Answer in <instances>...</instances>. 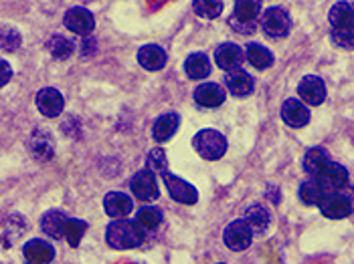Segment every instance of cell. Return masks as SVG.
Instances as JSON below:
<instances>
[{
    "instance_id": "1",
    "label": "cell",
    "mask_w": 354,
    "mask_h": 264,
    "mask_svg": "<svg viewBox=\"0 0 354 264\" xmlns=\"http://www.w3.org/2000/svg\"><path fill=\"white\" fill-rule=\"evenodd\" d=\"M146 240V230L138 224L136 220H128V218H118L113 222H109L106 228V242L109 248L115 250H130L142 246Z\"/></svg>"
},
{
    "instance_id": "2",
    "label": "cell",
    "mask_w": 354,
    "mask_h": 264,
    "mask_svg": "<svg viewBox=\"0 0 354 264\" xmlns=\"http://www.w3.org/2000/svg\"><path fill=\"white\" fill-rule=\"evenodd\" d=\"M261 12V2L257 0H239L235 2V10L229 17V27L237 34H253L257 30Z\"/></svg>"
},
{
    "instance_id": "3",
    "label": "cell",
    "mask_w": 354,
    "mask_h": 264,
    "mask_svg": "<svg viewBox=\"0 0 354 264\" xmlns=\"http://www.w3.org/2000/svg\"><path fill=\"white\" fill-rule=\"evenodd\" d=\"M192 145L201 158L209 159V161L221 159L227 154V139L217 130H201L194 135Z\"/></svg>"
},
{
    "instance_id": "4",
    "label": "cell",
    "mask_w": 354,
    "mask_h": 264,
    "mask_svg": "<svg viewBox=\"0 0 354 264\" xmlns=\"http://www.w3.org/2000/svg\"><path fill=\"white\" fill-rule=\"evenodd\" d=\"M261 28L268 37L273 39H283L290 34V28H292V19L288 14L286 8L281 6H272L263 12L261 17Z\"/></svg>"
},
{
    "instance_id": "5",
    "label": "cell",
    "mask_w": 354,
    "mask_h": 264,
    "mask_svg": "<svg viewBox=\"0 0 354 264\" xmlns=\"http://www.w3.org/2000/svg\"><path fill=\"white\" fill-rule=\"evenodd\" d=\"M162 180L164 184H166L168 194H170V198H172L174 202L187 204V206H192V204L198 202V192H196V187L189 184L187 180L178 178V176H174V174H170V172L162 174Z\"/></svg>"
},
{
    "instance_id": "6",
    "label": "cell",
    "mask_w": 354,
    "mask_h": 264,
    "mask_svg": "<svg viewBox=\"0 0 354 264\" xmlns=\"http://www.w3.org/2000/svg\"><path fill=\"white\" fill-rule=\"evenodd\" d=\"M318 206H320L322 214L332 218V220H342V218H348L353 214V200H351V196H346L342 192L324 194Z\"/></svg>"
},
{
    "instance_id": "7",
    "label": "cell",
    "mask_w": 354,
    "mask_h": 264,
    "mask_svg": "<svg viewBox=\"0 0 354 264\" xmlns=\"http://www.w3.org/2000/svg\"><path fill=\"white\" fill-rule=\"evenodd\" d=\"M130 187H132V194L136 196L138 200H144V202L156 200L160 196L156 176L148 167L146 170H140L138 174H134V178L130 180Z\"/></svg>"
},
{
    "instance_id": "8",
    "label": "cell",
    "mask_w": 354,
    "mask_h": 264,
    "mask_svg": "<svg viewBox=\"0 0 354 264\" xmlns=\"http://www.w3.org/2000/svg\"><path fill=\"white\" fill-rule=\"evenodd\" d=\"M63 23L71 32H75L80 37H89L91 30L95 28V17L91 14V10H87L83 6H73L65 12Z\"/></svg>"
},
{
    "instance_id": "9",
    "label": "cell",
    "mask_w": 354,
    "mask_h": 264,
    "mask_svg": "<svg viewBox=\"0 0 354 264\" xmlns=\"http://www.w3.org/2000/svg\"><path fill=\"white\" fill-rule=\"evenodd\" d=\"M223 240L225 244L235 250V252H241V250H247L253 242V232L251 228L245 224V220H233L225 232H223Z\"/></svg>"
},
{
    "instance_id": "10",
    "label": "cell",
    "mask_w": 354,
    "mask_h": 264,
    "mask_svg": "<svg viewBox=\"0 0 354 264\" xmlns=\"http://www.w3.org/2000/svg\"><path fill=\"white\" fill-rule=\"evenodd\" d=\"M314 180L320 184L324 194H330V192H342V190L346 187V184H348V172H346L344 165L330 161L326 165V170H324L318 178H314Z\"/></svg>"
},
{
    "instance_id": "11",
    "label": "cell",
    "mask_w": 354,
    "mask_h": 264,
    "mask_svg": "<svg viewBox=\"0 0 354 264\" xmlns=\"http://www.w3.org/2000/svg\"><path fill=\"white\" fill-rule=\"evenodd\" d=\"M298 93L304 105H322L326 99V83L318 75H306L298 85Z\"/></svg>"
},
{
    "instance_id": "12",
    "label": "cell",
    "mask_w": 354,
    "mask_h": 264,
    "mask_svg": "<svg viewBox=\"0 0 354 264\" xmlns=\"http://www.w3.org/2000/svg\"><path fill=\"white\" fill-rule=\"evenodd\" d=\"M23 256H25L27 264H51L55 261V248L47 240L32 238L25 244Z\"/></svg>"
},
{
    "instance_id": "13",
    "label": "cell",
    "mask_w": 354,
    "mask_h": 264,
    "mask_svg": "<svg viewBox=\"0 0 354 264\" xmlns=\"http://www.w3.org/2000/svg\"><path fill=\"white\" fill-rule=\"evenodd\" d=\"M243 59H245L243 49H241L239 45H235V43H223V45H218L217 51H215V61H217V65L223 71H229V73L241 69Z\"/></svg>"
},
{
    "instance_id": "14",
    "label": "cell",
    "mask_w": 354,
    "mask_h": 264,
    "mask_svg": "<svg viewBox=\"0 0 354 264\" xmlns=\"http://www.w3.org/2000/svg\"><path fill=\"white\" fill-rule=\"evenodd\" d=\"M37 107L45 117H59L63 113L65 99L59 89L55 87H45L37 93Z\"/></svg>"
},
{
    "instance_id": "15",
    "label": "cell",
    "mask_w": 354,
    "mask_h": 264,
    "mask_svg": "<svg viewBox=\"0 0 354 264\" xmlns=\"http://www.w3.org/2000/svg\"><path fill=\"white\" fill-rule=\"evenodd\" d=\"M28 152H30L32 158L39 159V161H49L55 154L53 137L47 132H43V130L32 132L30 139H28Z\"/></svg>"
},
{
    "instance_id": "16",
    "label": "cell",
    "mask_w": 354,
    "mask_h": 264,
    "mask_svg": "<svg viewBox=\"0 0 354 264\" xmlns=\"http://www.w3.org/2000/svg\"><path fill=\"white\" fill-rule=\"evenodd\" d=\"M281 119L286 121V125L300 130L310 121V109L304 105L300 99H288L281 105Z\"/></svg>"
},
{
    "instance_id": "17",
    "label": "cell",
    "mask_w": 354,
    "mask_h": 264,
    "mask_svg": "<svg viewBox=\"0 0 354 264\" xmlns=\"http://www.w3.org/2000/svg\"><path fill=\"white\" fill-rule=\"evenodd\" d=\"M194 101L205 109H215L225 101V89L218 83H201L194 89Z\"/></svg>"
},
{
    "instance_id": "18",
    "label": "cell",
    "mask_w": 354,
    "mask_h": 264,
    "mask_svg": "<svg viewBox=\"0 0 354 264\" xmlns=\"http://www.w3.org/2000/svg\"><path fill=\"white\" fill-rule=\"evenodd\" d=\"M138 63L146 71H162L168 63V54L160 45H144L138 51Z\"/></svg>"
},
{
    "instance_id": "19",
    "label": "cell",
    "mask_w": 354,
    "mask_h": 264,
    "mask_svg": "<svg viewBox=\"0 0 354 264\" xmlns=\"http://www.w3.org/2000/svg\"><path fill=\"white\" fill-rule=\"evenodd\" d=\"M134 208V202L128 194L124 192H109L108 196L104 198V210L111 218H126L130 216V212Z\"/></svg>"
},
{
    "instance_id": "20",
    "label": "cell",
    "mask_w": 354,
    "mask_h": 264,
    "mask_svg": "<svg viewBox=\"0 0 354 264\" xmlns=\"http://www.w3.org/2000/svg\"><path fill=\"white\" fill-rule=\"evenodd\" d=\"M330 161H332L330 154H328L324 148H310L304 154V172L310 178H318L326 170V165Z\"/></svg>"
},
{
    "instance_id": "21",
    "label": "cell",
    "mask_w": 354,
    "mask_h": 264,
    "mask_svg": "<svg viewBox=\"0 0 354 264\" xmlns=\"http://www.w3.org/2000/svg\"><path fill=\"white\" fill-rule=\"evenodd\" d=\"M253 87H255L253 77L249 73H245V71H241V69L231 71L227 75V89L235 97H247V95H251L253 93Z\"/></svg>"
},
{
    "instance_id": "22",
    "label": "cell",
    "mask_w": 354,
    "mask_h": 264,
    "mask_svg": "<svg viewBox=\"0 0 354 264\" xmlns=\"http://www.w3.org/2000/svg\"><path fill=\"white\" fill-rule=\"evenodd\" d=\"M178 125H180V117L176 113H164L156 119V123L152 128V135H154L156 141L162 143V141H168L176 133Z\"/></svg>"
},
{
    "instance_id": "23",
    "label": "cell",
    "mask_w": 354,
    "mask_h": 264,
    "mask_svg": "<svg viewBox=\"0 0 354 264\" xmlns=\"http://www.w3.org/2000/svg\"><path fill=\"white\" fill-rule=\"evenodd\" d=\"M245 224L251 228V232H266L272 224V216L261 204H253L245 210Z\"/></svg>"
},
{
    "instance_id": "24",
    "label": "cell",
    "mask_w": 354,
    "mask_h": 264,
    "mask_svg": "<svg viewBox=\"0 0 354 264\" xmlns=\"http://www.w3.org/2000/svg\"><path fill=\"white\" fill-rule=\"evenodd\" d=\"M185 71L191 79H205L211 75V61L205 53H192L185 61Z\"/></svg>"
},
{
    "instance_id": "25",
    "label": "cell",
    "mask_w": 354,
    "mask_h": 264,
    "mask_svg": "<svg viewBox=\"0 0 354 264\" xmlns=\"http://www.w3.org/2000/svg\"><path fill=\"white\" fill-rule=\"evenodd\" d=\"M65 220H67V216L63 212L49 210L41 218V228H43L45 234H49L53 240H63Z\"/></svg>"
},
{
    "instance_id": "26",
    "label": "cell",
    "mask_w": 354,
    "mask_h": 264,
    "mask_svg": "<svg viewBox=\"0 0 354 264\" xmlns=\"http://www.w3.org/2000/svg\"><path fill=\"white\" fill-rule=\"evenodd\" d=\"M247 61L255 67V69H270L273 65V54L268 47L259 45V43H249L245 49Z\"/></svg>"
},
{
    "instance_id": "27",
    "label": "cell",
    "mask_w": 354,
    "mask_h": 264,
    "mask_svg": "<svg viewBox=\"0 0 354 264\" xmlns=\"http://www.w3.org/2000/svg\"><path fill=\"white\" fill-rule=\"evenodd\" d=\"M328 19H330V23H332V28L354 25L353 2H336V4L330 8Z\"/></svg>"
},
{
    "instance_id": "28",
    "label": "cell",
    "mask_w": 354,
    "mask_h": 264,
    "mask_svg": "<svg viewBox=\"0 0 354 264\" xmlns=\"http://www.w3.org/2000/svg\"><path fill=\"white\" fill-rule=\"evenodd\" d=\"M47 51H49L51 57L57 59V61H67L71 54L75 53V45H73V41L65 39L63 34H53V37L47 41Z\"/></svg>"
},
{
    "instance_id": "29",
    "label": "cell",
    "mask_w": 354,
    "mask_h": 264,
    "mask_svg": "<svg viewBox=\"0 0 354 264\" xmlns=\"http://www.w3.org/2000/svg\"><path fill=\"white\" fill-rule=\"evenodd\" d=\"M87 222L85 220H80V218H69L67 216V220H65V228H63V238L69 242V246H80V242L85 236V232H87Z\"/></svg>"
},
{
    "instance_id": "30",
    "label": "cell",
    "mask_w": 354,
    "mask_h": 264,
    "mask_svg": "<svg viewBox=\"0 0 354 264\" xmlns=\"http://www.w3.org/2000/svg\"><path fill=\"white\" fill-rule=\"evenodd\" d=\"M23 45V37L21 32L10 25H0V49L6 53H15L19 51Z\"/></svg>"
},
{
    "instance_id": "31",
    "label": "cell",
    "mask_w": 354,
    "mask_h": 264,
    "mask_svg": "<svg viewBox=\"0 0 354 264\" xmlns=\"http://www.w3.org/2000/svg\"><path fill=\"white\" fill-rule=\"evenodd\" d=\"M162 210L156 206H144L142 210L138 212L136 222L148 232V230H156L162 224Z\"/></svg>"
},
{
    "instance_id": "32",
    "label": "cell",
    "mask_w": 354,
    "mask_h": 264,
    "mask_svg": "<svg viewBox=\"0 0 354 264\" xmlns=\"http://www.w3.org/2000/svg\"><path fill=\"white\" fill-rule=\"evenodd\" d=\"M322 196H324V192L314 178H310L308 182L300 185V200L306 206H318Z\"/></svg>"
},
{
    "instance_id": "33",
    "label": "cell",
    "mask_w": 354,
    "mask_h": 264,
    "mask_svg": "<svg viewBox=\"0 0 354 264\" xmlns=\"http://www.w3.org/2000/svg\"><path fill=\"white\" fill-rule=\"evenodd\" d=\"M192 6H194V12L203 19H217L225 8L221 0H194Z\"/></svg>"
},
{
    "instance_id": "34",
    "label": "cell",
    "mask_w": 354,
    "mask_h": 264,
    "mask_svg": "<svg viewBox=\"0 0 354 264\" xmlns=\"http://www.w3.org/2000/svg\"><path fill=\"white\" fill-rule=\"evenodd\" d=\"M332 39L338 47L342 49H353L354 45V25H346V27L332 28Z\"/></svg>"
},
{
    "instance_id": "35",
    "label": "cell",
    "mask_w": 354,
    "mask_h": 264,
    "mask_svg": "<svg viewBox=\"0 0 354 264\" xmlns=\"http://www.w3.org/2000/svg\"><path fill=\"white\" fill-rule=\"evenodd\" d=\"M146 165H148V170H152V172L166 174V172H168V158H166L164 150H160V148L150 150V154H148V158H146Z\"/></svg>"
},
{
    "instance_id": "36",
    "label": "cell",
    "mask_w": 354,
    "mask_h": 264,
    "mask_svg": "<svg viewBox=\"0 0 354 264\" xmlns=\"http://www.w3.org/2000/svg\"><path fill=\"white\" fill-rule=\"evenodd\" d=\"M10 79H12V67L8 61L0 59V87H4Z\"/></svg>"
},
{
    "instance_id": "37",
    "label": "cell",
    "mask_w": 354,
    "mask_h": 264,
    "mask_svg": "<svg viewBox=\"0 0 354 264\" xmlns=\"http://www.w3.org/2000/svg\"><path fill=\"white\" fill-rule=\"evenodd\" d=\"M95 51H97V41H95L93 37H85V39H82L83 57H91V54H95Z\"/></svg>"
},
{
    "instance_id": "38",
    "label": "cell",
    "mask_w": 354,
    "mask_h": 264,
    "mask_svg": "<svg viewBox=\"0 0 354 264\" xmlns=\"http://www.w3.org/2000/svg\"><path fill=\"white\" fill-rule=\"evenodd\" d=\"M268 194H270L273 204H279V190H277V187L270 185V187H268Z\"/></svg>"
},
{
    "instance_id": "39",
    "label": "cell",
    "mask_w": 354,
    "mask_h": 264,
    "mask_svg": "<svg viewBox=\"0 0 354 264\" xmlns=\"http://www.w3.org/2000/svg\"><path fill=\"white\" fill-rule=\"evenodd\" d=\"M218 264H225V263H218Z\"/></svg>"
},
{
    "instance_id": "40",
    "label": "cell",
    "mask_w": 354,
    "mask_h": 264,
    "mask_svg": "<svg viewBox=\"0 0 354 264\" xmlns=\"http://www.w3.org/2000/svg\"><path fill=\"white\" fill-rule=\"evenodd\" d=\"M0 240H2V236H0Z\"/></svg>"
}]
</instances>
